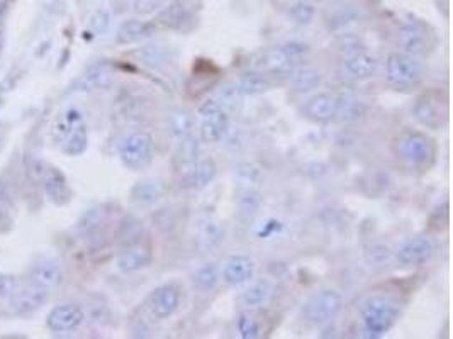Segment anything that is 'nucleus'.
<instances>
[{"label": "nucleus", "mask_w": 453, "mask_h": 339, "mask_svg": "<svg viewBox=\"0 0 453 339\" xmlns=\"http://www.w3.org/2000/svg\"><path fill=\"white\" fill-rule=\"evenodd\" d=\"M397 319L399 309L396 304L390 302L389 299H384V297H370L361 309L364 328L373 338L384 336L385 333H389Z\"/></svg>", "instance_id": "obj_4"}, {"label": "nucleus", "mask_w": 453, "mask_h": 339, "mask_svg": "<svg viewBox=\"0 0 453 339\" xmlns=\"http://www.w3.org/2000/svg\"><path fill=\"white\" fill-rule=\"evenodd\" d=\"M270 295H272L270 282H267V280H259V282H253L244 288V292L241 294V304L250 309L261 307L263 304H267Z\"/></svg>", "instance_id": "obj_29"}, {"label": "nucleus", "mask_w": 453, "mask_h": 339, "mask_svg": "<svg viewBox=\"0 0 453 339\" xmlns=\"http://www.w3.org/2000/svg\"><path fill=\"white\" fill-rule=\"evenodd\" d=\"M367 114V106L353 95H338L336 97L335 107V119L340 123H356V121L364 119Z\"/></svg>", "instance_id": "obj_26"}, {"label": "nucleus", "mask_w": 453, "mask_h": 339, "mask_svg": "<svg viewBox=\"0 0 453 339\" xmlns=\"http://www.w3.org/2000/svg\"><path fill=\"white\" fill-rule=\"evenodd\" d=\"M194 18L192 12L182 4L180 0H173L168 6H163L158 11L155 24L160 27L170 29V31H189L192 27Z\"/></svg>", "instance_id": "obj_14"}, {"label": "nucleus", "mask_w": 453, "mask_h": 339, "mask_svg": "<svg viewBox=\"0 0 453 339\" xmlns=\"http://www.w3.org/2000/svg\"><path fill=\"white\" fill-rule=\"evenodd\" d=\"M287 78L292 83L294 89L299 92H311L321 85V73L318 70H314L313 66H294L289 75H287Z\"/></svg>", "instance_id": "obj_27"}, {"label": "nucleus", "mask_w": 453, "mask_h": 339, "mask_svg": "<svg viewBox=\"0 0 453 339\" xmlns=\"http://www.w3.org/2000/svg\"><path fill=\"white\" fill-rule=\"evenodd\" d=\"M109 24H111V16L102 9L95 11L89 19L90 31L95 32V35H102V32H106L107 27H109Z\"/></svg>", "instance_id": "obj_43"}, {"label": "nucleus", "mask_w": 453, "mask_h": 339, "mask_svg": "<svg viewBox=\"0 0 453 339\" xmlns=\"http://www.w3.org/2000/svg\"><path fill=\"white\" fill-rule=\"evenodd\" d=\"M238 331L241 334V338L244 339H253L260 336V328L256 324L253 317L248 316V314H243V316L238 319Z\"/></svg>", "instance_id": "obj_42"}, {"label": "nucleus", "mask_w": 453, "mask_h": 339, "mask_svg": "<svg viewBox=\"0 0 453 339\" xmlns=\"http://www.w3.org/2000/svg\"><path fill=\"white\" fill-rule=\"evenodd\" d=\"M218 104L228 114L240 111V107L243 106V94L240 92L238 85L232 82L223 83L218 90Z\"/></svg>", "instance_id": "obj_32"}, {"label": "nucleus", "mask_w": 453, "mask_h": 339, "mask_svg": "<svg viewBox=\"0 0 453 339\" xmlns=\"http://www.w3.org/2000/svg\"><path fill=\"white\" fill-rule=\"evenodd\" d=\"M338 2H343V0H338Z\"/></svg>", "instance_id": "obj_47"}, {"label": "nucleus", "mask_w": 453, "mask_h": 339, "mask_svg": "<svg viewBox=\"0 0 453 339\" xmlns=\"http://www.w3.org/2000/svg\"><path fill=\"white\" fill-rule=\"evenodd\" d=\"M139 61L143 65L149 66V68H158L160 65L165 63V51L160 46H144L143 49H139Z\"/></svg>", "instance_id": "obj_37"}, {"label": "nucleus", "mask_w": 453, "mask_h": 339, "mask_svg": "<svg viewBox=\"0 0 453 339\" xmlns=\"http://www.w3.org/2000/svg\"><path fill=\"white\" fill-rule=\"evenodd\" d=\"M413 116L426 129L438 131L447 124L448 119L447 99H442L438 92H425L414 100Z\"/></svg>", "instance_id": "obj_8"}, {"label": "nucleus", "mask_w": 453, "mask_h": 339, "mask_svg": "<svg viewBox=\"0 0 453 339\" xmlns=\"http://www.w3.org/2000/svg\"><path fill=\"white\" fill-rule=\"evenodd\" d=\"M53 136L61 146V152L68 156H78L85 153L89 146V134H87L82 112L77 109H68L56 123Z\"/></svg>", "instance_id": "obj_1"}, {"label": "nucleus", "mask_w": 453, "mask_h": 339, "mask_svg": "<svg viewBox=\"0 0 453 339\" xmlns=\"http://www.w3.org/2000/svg\"><path fill=\"white\" fill-rule=\"evenodd\" d=\"M12 200L6 183L0 182V231H9L12 226Z\"/></svg>", "instance_id": "obj_36"}, {"label": "nucleus", "mask_w": 453, "mask_h": 339, "mask_svg": "<svg viewBox=\"0 0 453 339\" xmlns=\"http://www.w3.org/2000/svg\"><path fill=\"white\" fill-rule=\"evenodd\" d=\"M156 27L158 26L155 23H147V20H138V19H128L118 27V32H116V43L124 44V46L139 43V41L148 39V37L155 35Z\"/></svg>", "instance_id": "obj_21"}, {"label": "nucleus", "mask_w": 453, "mask_h": 339, "mask_svg": "<svg viewBox=\"0 0 453 339\" xmlns=\"http://www.w3.org/2000/svg\"><path fill=\"white\" fill-rule=\"evenodd\" d=\"M218 175V165L213 158H199L197 163L194 165V168L185 175L184 178H180V183L185 188H192V190H201L206 188Z\"/></svg>", "instance_id": "obj_22"}, {"label": "nucleus", "mask_w": 453, "mask_h": 339, "mask_svg": "<svg viewBox=\"0 0 453 339\" xmlns=\"http://www.w3.org/2000/svg\"><path fill=\"white\" fill-rule=\"evenodd\" d=\"M223 280L231 287L250 283L255 277V261L247 254H232L223 266Z\"/></svg>", "instance_id": "obj_15"}, {"label": "nucleus", "mask_w": 453, "mask_h": 339, "mask_svg": "<svg viewBox=\"0 0 453 339\" xmlns=\"http://www.w3.org/2000/svg\"><path fill=\"white\" fill-rule=\"evenodd\" d=\"M297 65H301V63L294 61V58L287 53L284 46H275V48H267L256 53L252 58L250 68L263 75L287 77L290 70Z\"/></svg>", "instance_id": "obj_10"}, {"label": "nucleus", "mask_w": 453, "mask_h": 339, "mask_svg": "<svg viewBox=\"0 0 453 339\" xmlns=\"http://www.w3.org/2000/svg\"><path fill=\"white\" fill-rule=\"evenodd\" d=\"M356 18H359V12L353 9V7H342L338 12H335L333 18H330V27L342 29L348 26V24L355 23Z\"/></svg>", "instance_id": "obj_40"}, {"label": "nucleus", "mask_w": 453, "mask_h": 339, "mask_svg": "<svg viewBox=\"0 0 453 339\" xmlns=\"http://www.w3.org/2000/svg\"><path fill=\"white\" fill-rule=\"evenodd\" d=\"M236 85H238L243 97H247V95H250V97L252 95H261L267 94L268 90H272V82H270L268 75L255 72V70L241 75L240 80L236 82Z\"/></svg>", "instance_id": "obj_28"}, {"label": "nucleus", "mask_w": 453, "mask_h": 339, "mask_svg": "<svg viewBox=\"0 0 453 339\" xmlns=\"http://www.w3.org/2000/svg\"><path fill=\"white\" fill-rule=\"evenodd\" d=\"M377 66H379L377 58L368 54L367 51L352 54V56L345 58L343 61L345 72H347L348 77L355 78V80H367V78H372L373 75L377 73Z\"/></svg>", "instance_id": "obj_23"}, {"label": "nucleus", "mask_w": 453, "mask_h": 339, "mask_svg": "<svg viewBox=\"0 0 453 339\" xmlns=\"http://www.w3.org/2000/svg\"><path fill=\"white\" fill-rule=\"evenodd\" d=\"M397 154L409 165L430 168L436 160V144L426 132L406 131L397 140Z\"/></svg>", "instance_id": "obj_2"}, {"label": "nucleus", "mask_w": 453, "mask_h": 339, "mask_svg": "<svg viewBox=\"0 0 453 339\" xmlns=\"http://www.w3.org/2000/svg\"><path fill=\"white\" fill-rule=\"evenodd\" d=\"M219 280H221V270L216 263H206L201 268H197L192 277V283L197 290L211 292L218 287Z\"/></svg>", "instance_id": "obj_31"}, {"label": "nucleus", "mask_w": 453, "mask_h": 339, "mask_svg": "<svg viewBox=\"0 0 453 339\" xmlns=\"http://www.w3.org/2000/svg\"><path fill=\"white\" fill-rule=\"evenodd\" d=\"M335 107H336V95L328 94V92H318L311 95L302 106L306 119L313 123H330L335 119Z\"/></svg>", "instance_id": "obj_18"}, {"label": "nucleus", "mask_w": 453, "mask_h": 339, "mask_svg": "<svg viewBox=\"0 0 453 339\" xmlns=\"http://www.w3.org/2000/svg\"><path fill=\"white\" fill-rule=\"evenodd\" d=\"M27 282L44 290H51L63 282V270L55 258L41 257L31 265Z\"/></svg>", "instance_id": "obj_13"}, {"label": "nucleus", "mask_w": 453, "mask_h": 339, "mask_svg": "<svg viewBox=\"0 0 453 339\" xmlns=\"http://www.w3.org/2000/svg\"><path fill=\"white\" fill-rule=\"evenodd\" d=\"M335 49L342 54L343 58H348L355 53L365 51V44L361 43L360 37H356L355 35H342L336 39Z\"/></svg>", "instance_id": "obj_35"}, {"label": "nucleus", "mask_w": 453, "mask_h": 339, "mask_svg": "<svg viewBox=\"0 0 453 339\" xmlns=\"http://www.w3.org/2000/svg\"><path fill=\"white\" fill-rule=\"evenodd\" d=\"M151 261V246L136 242V245L128 246L126 249L120 251V254L118 257V268L120 271H124V273H132V271H139L143 270V268L149 266Z\"/></svg>", "instance_id": "obj_19"}, {"label": "nucleus", "mask_w": 453, "mask_h": 339, "mask_svg": "<svg viewBox=\"0 0 453 339\" xmlns=\"http://www.w3.org/2000/svg\"><path fill=\"white\" fill-rule=\"evenodd\" d=\"M167 194V187L158 178H144L131 188V200L138 206H153Z\"/></svg>", "instance_id": "obj_24"}, {"label": "nucleus", "mask_w": 453, "mask_h": 339, "mask_svg": "<svg viewBox=\"0 0 453 339\" xmlns=\"http://www.w3.org/2000/svg\"><path fill=\"white\" fill-rule=\"evenodd\" d=\"M201 240L204 248H214L224 240V226L221 223H209L202 229Z\"/></svg>", "instance_id": "obj_38"}, {"label": "nucleus", "mask_w": 453, "mask_h": 339, "mask_svg": "<svg viewBox=\"0 0 453 339\" xmlns=\"http://www.w3.org/2000/svg\"><path fill=\"white\" fill-rule=\"evenodd\" d=\"M390 257H392L390 249L387 248V246H382V245L370 246L367 253H365V258H367V261L370 263V265H373V266L385 265V263H389Z\"/></svg>", "instance_id": "obj_41"}, {"label": "nucleus", "mask_w": 453, "mask_h": 339, "mask_svg": "<svg viewBox=\"0 0 453 339\" xmlns=\"http://www.w3.org/2000/svg\"><path fill=\"white\" fill-rule=\"evenodd\" d=\"M197 114L201 117V124H199L201 140L204 143H219L230 129L228 112L219 106L218 100L209 99L199 106Z\"/></svg>", "instance_id": "obj_7"}, {"label": "nucleus", "mask_w": 453, "mask_h": 339, "mask_svg": "<svg viewBox=\"0 0 453 339\" xmlns=\"http://www.w3.org/2000/svg\"><path fill=\"white\" fill-rule=\"evenodd\" d=\"M343 307V299L333 288L316 292L302 305V317L313 326H324L338 316Z\"/></svg>", "instance_id": "obj_6"}, {"label": "nucleus", "mask_w": 453, "mask_h": 339, "mask_svg": "<svg viewBox=\"0 0 453 339\" xmlns=\"http://www.w3.org/2000/svg\"><path fill=\"white\" fill-rule=\"evenodd\" d=\"M85 83H89L92 89H107L112 83L111 66L104 61L90 65L85 72Z\"/></svg>", "instance_id": "obj_33"}, {"label": "nucleus", "mask_w": 453, "mask_h": 339, "mask_svg": "<svg viewBox=\"0 0 453 339\" xmlns=\"http://www.w3.org/2000/svg\"><path fill=\"white\" fill-rule=\"evenodd\" d=\"M259 207H260V194L256 190H253V188L247 187L240 195L241 212L247 216H253V214H256Z\"/></svg>", "instance_id": "obj_39"}, {"label": "nucleus", "mask_w": 453, "mask_h": 339, "mask_svg": "<svg viewBox=\"0 0 453 339\" xmlns=\"http://www.w3.org/2000/svg\"><path fill=\"white\" fill-rule=\"evenodd\" d=\"M385 78L390 85L399 89L416 87L425 78V66L418 58L401 51L390 53L385 60Z\"/></svg>", "instance_id": "obj_3"}, {"label": "nucleus", "mask_w": 453, "mask_h": 339, "mask_svg": "<svg viewBox=\"0 0 453 339\" xmlns=\"http://www.w3.org/2000/svg\"><path fill=\"white\" fill-rule=\"evenodd\" d=\"M168 132L172 134L175 140H182V137L190 136L194 129V116L189 111L184 109H175L167 117Z\"/></svg>", "instance_id": "obj_30"}, {"label": "nucleus", "mask_w": 453, "mask_h": 339, "mask_svg": "<svg viewBox=\"0 0 453 339\" xmlns=\"http://www.w3.org/2000/svg\"><path fill=\"white\" fill-rule=\"evenodd\" d=\"M180 299L182 294L177 283H163V285L156 287L148 297L149 314L158 321L170 319L180 307Z\"/></svg>", "instance_id": "obj_11"}, {"label": "nucleus", "mask_w": 453, "mask_h": 339, "mask_svg": "<svg viewBox=\"0 0 453 339\" xmlns=\"http://www.w3.org/2000/svg\"><path fill=\"white\" fill-rule=\"evenodd\" d=\"M84 319L85 312L82 311V307L75 304H63L56 305L55 309L49 311L46 324L55 333H68V331H75L78 326H82Z\"/></svg>", "instance_id": "obj_17"}, {"label": "nucleus", "mask_w": 453, "mask_h": 339, "mask_svg": "<svg viewBox=\"0 0 453 339\" xmlns=\"http://www.w3.org/2000/svg\"><path fill=\"white\" fill-rule=\"evenodd\" d=\"M119 158L128 170H147L155 158V143L151 134L138 131L124 137L119 144Z\"/></svg>", "instance_id": "obj_5"}, {"label": "nucleus", "mask_w": 453, "mask_h": 339, "mask_svg": "<svg viewBox=\"0 0 453 339\" xmlns=\"http://www.w3.org/2000/svg\"><path fill=\"white\" fill-rule=\"evenodd\" d=\"M49 290L32 285L27 282V285H19L15 294L11 297V307L15 314H31L43 307L48 302Z\"/></svg>", "instance_id": "obj_16"}, {"label": "nucleus", "mask_w": 453, "mask_h": 339, "mask_svg": "<svg viewBox=\"0 0 453 339\" xmlns=\"http://www.w3.org/2000/svg\"><path fill=\"white\" fill-rule=\"evenodd\" d=\"M4 9H6V0H0V16H2Z\"/></svg>", "instance_id": "obj_46"}, {"label": "nucleus", "mask_w": 453, "mask_h": 339, "mask_svg": "<svg viewBox=\"0 0 453 339\" xmlns=\"http://www.w3.org/2000/svg\"><path fill=\"white\" fill-rule=\"evenodd\" d=\"M167 4V0H132L135 12L139 16H148L158 12Z\"/></svg>", "instance_id": "obj_44"}, {"label": "nucleus", "mask_w": 453, "mask_h": 339, "mask_svg": "<svg viewBox=\"0 0 453 339\" xmlns=\"http://www.w3.org/2000/svg\"><path fill=\"white\" fill-rule=\"evenodd\" d=\"M397 46L401 53L418 58L425 56L433 49L435 39L425 24L406 23L397 32Z\"/></svg>", "instance_id": "obj_9"}, {"label": "nucleus", "mask_w": 453, "mask_h": 339, "mask_svg": "<svg viewBox=\"0 0 453 339\" xmlns=\"http://www.w3.org/2000/svg\"><path fill=\"white\" fill-rule=\"evenodd\" d=\"M19 288V282L12 275H0V299H11Z\"/></svg>", "instance_id": "obj_45"}, {"label": "nucleus", "mask_w": 453, "mask_h": 339, "mask_svg": "<svg viewBox=\"0 0 453 339\" xmlns=\"http://www.w3.org/2000/svg\"><path fill=\"white\" fill-rule=\"evenodd\" d=\"M435 253V246L430 238L414 236L409 238L399 246L396 251V258L404 266H421L430 261Z\"/></svg>", "instance_id": "obj_12"}, {"label": "nucleus", "mask_w": 453, "mask_h": 339, "mask_svg": "<svg viewBox=\"0 0 453 339\" xmlns=\"http://www.w3.org/2000/svg\"><path fill=\"white\" fill-rule=\"evenodd\" d=\"M44 192H46L48 199L55 206H65V204H68L70 197H72L68 180H66L63 171L58 168L48 170L46 175H44Z\"/></svg>", "instance_id": "obj_25"}, {"label": "nucleus", "mask_w": 453, "mask_h": 339, "mask_svg": "<svg viewBox=\"0 0 453 339\" xmlns=\"http://www.w3.org/2000/svg\"><path fill=\"white\" fill-rule=\"evenodd\" d=\"M316 16V9L309 0H296L289 6V18L297 26H309Z\"/></svg>", "instance_id": "obj_34"}, {"label": "nucleus", "mask_w": 453, "mask_h": 339, "mask_svg": "<svg viewBox=\"0 0 453 339\" xmlns=\"http://www.w3.org/2000/svg\"><path fill=\"white\" fill-rule=\"evenodd\" d=\"M199 160V141L190 134V136L178 140V144L173 152V170L180 178H184L194 165Z\"/></svg>", "instance_id": "obj_20"}]
</instances>
